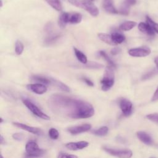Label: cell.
<instances>
[{
	"label": "cell",
	"instance_id": "1",
	"mask_svg": "<svg viewBox=\"0 0 158 158\" xmlns=\"http://www.w3.org/2000/svg\"><path fill=\"white\" fill-rule=\"evenodd\" d=\"M51 108L58 114L72 118H87L94 114L93 106L83 100L62 94L52 95L49 100Z\"/></svg>",
	"mask_w": 158,
	"mask_h": 158
},
{
	"label": "cell",
	"instance_id": "2",
	"mask_svg": "<svg viewBox=\"0 0 158 158\" xmlns=\"http://www.w3.org/2000/svg\"><path fill=\"white\" fill-rule=\"evenodd\" d=\"M68 1L76 7L85 9L93 17L98 16L99 13L98 7L89 0H68Z\"/></svg>",
	"mask_w": 158,
	"mask_h": 158
},
{
	"label": "cell",
	"instance_id": "3",
	"mask_svg": "<svg viewBox=\"0 0 158 158\" xmlns=\"http://www.w3.org/2000/svg\"><path fill=\"white\" fill-rule=\"evenodd\" d=\"M101 89L104 91L109 90L114 84V68L107 66L102 79L101 80Z\"/></svg>",
	"mask_w": 158,
	"mask_h": 158
},
{
	"label": "cell",
	"instance_id": "4",
	"mask_svg": "<svg viewBox=\"0 0 158 158\" xmlns=\"http://www.w3.org/2000/svg\"><path fill=\"white\" fill-rule=\"evenodd\" d=\"M25 156L30 158L39 157L45 153V150L39 148L38 144L34 141H28L25 145Z\"/></svg>",
	"mask_w": 158,
	"mask_h": 158
},
{
	"label": "cell",
	"instance_id": "5",
	"mask_svg": "<svg viewBox=\"0 0 158 158\" xmlns=\"http://www.w3.org/2000/svg\"><path fill=\"white\" fill-rule=\"evenodd\" d=\"M102 149L108 154L118 158H131L133 156L132 151L128 149H116L107 146H104Z\"/></svg>",
	"mask_w": 158,
	"mask_h": 158
},
{
	"label": "cell",
	"instance_id": "6",
	"mask_svg": "<svg viewBox=\"0 0 158 158\" xmlns=\"http://www.w3.org/2000/svg\"><path fill=\"white\" fill-rule=\"evenodd\" d=\"M22 102L24 104V105L36 116L38 117H40L43 120H50V117L44 114L42 110L38 107L36 106L33 102H32L30 100L28 99H23Z\"/></svg>",
	"mask_w": 158,
	"mask_h": 158
},
{
	"label": "cell",
	"instance_id": "7",
	"mask_svg": "<svg viewBox=\"0 0 158 158\" xmlns=\"http://www.w3.org/2000/svg\"><path fill=\"white\" fill-rule=\"evenodd\" d=\"M119 106L125 117H128L132 114L133 104L128 99L126 98H121L119 100Z\"/></svg>",
	"mask_w": 158,
	"mask_h": 158
},
{
	"label": "cell",
	"instance_id": "8",
	"mask_svg": "<svg viewBox=\"0 0 158 158\" xmlns=\"http://www.w3.org/2000/svg\"><path fill=\"white\" fill-rule=\"evenodd\" d=\"M151 52V49L148 47H139L130 49L128 51V54L131 56L136 57H143L149 55Z\"/></svg>",
	"mask_w": 158,
	"mask_h": 158
},
{
	"label": "cell",
	"instance_id": "9",
	"mask_svg": "<svg viewBox=\"0 0 158 158\" xmlns=\"http://www.w3.org/2000/svg\"><path fill=\"white\" fill-rule=\"evenodd\" d=\"M12 124L18 128H20V129H22L23 130H25L28 132H30L32 134L34 135H43V131L38 128H36V127H33L31 126H29L27 125H25L24 123H19V122H13Z\"/></svg>",
	"mask_w": 158,
	"mask_h": 158
},
{
	"label": "cell",
	"instance_id": "10",
	"mask_svg": "<svg viewBox=\"0 0 158 158\" xmlns=\"http://www.w3.org/2000/svg\"><path fill=\"white\" fill-rule=\"evenodd\" d=\"M27 88L37 94H43L47 91V87L46 85L38 83L28 84L27 85Z\"/></svg>",
	"mask_w": 158,
	"mask_h": 158
},
{
	"label": "cell",
	"instance_id": "11",
	"mask_svg": "<svg viewBox=\"0 0 158 158\" xmlns=\"http://www.w3.org/2000/svg\"><path fill=\"white\" fill-rule=\"evenodd\" d=\"M91 125L90 124L85 123V124H82L80 125L69 127L67 129V130L72 135H77L79 133L88 131L91 129Z\"/></svg>",
	"mask_w": 158,
	"mask_h": 158
},
{
	"label": "cell",
	"instance_id": "12",
	"mask_svg": "<svg viewBox=\"0 0 158 158\" xmlns=\"http://www.w3.org/2000/svg\"><path fill=\"white\" fill-rule=\"evenodd\" d=\"M89 145V143L86 141H80L77 142H70L65 144V147L71 151L81 150L86 148Z\"/></svg>",
	"mask_w": 158,
	"mask_h": 158
},
{
	"label": "cell",
	"instance_id": "13",
	"mask_svg": "<svg viewBox=\"0 0 158 158\" xmlns=\"http://www.w3.org/2000/svg\"><path fill=\"white\" fill-rule=\"evenodd\" d=\"M136 136L144 144L149 146L153 144V139L148 133L143 131H139L136 132Z\"/></svg>",
	"mask_w": 158,
	"mask_h": 158
},
{
	"label": "cell",
	"instance_id": "14",
	"mask_svg": "<svg viewBox=\"0 0 158 158\" xmlns=\"http://www.w3.org/2000/svg\"><path fill=\"white\" fill-rule=\"evenodd\" d=\"M102 6L104 10L110 14H118V11L114 5L113 0H102Z\"/></svg>",
	"mask_w": 158,
	"mask_h": 158
},
{
	"label": "cell",
	"instance_id": "15",
	"mask_svg": "<svg viewBox=\"0 0 158 158\" xmlns=\"http://www.w3.org/2000/svg\"><path fill=\"white\" fill-rule=\"evenodd\" d=\"M138 29L140 31L148 35L154 36L155 35V31L146 22H140L138 24Z\"/></svg>",
	"mask_w": 158,
	"mask_h": 158
},
{
	"label": "cell",
	"instance_id": "16",
	"mask_svg": "<svg viewBox=\"0 0 158 158\" xmlns=\"http://www.w3.org/2000/svg\"><path fill=\"white\" fill-rule=\"evenodd\" d=\"M69 15L70 13L64 12H62L58 19V25L61 28L65 27L67 24L69 23Z\"/></svg>",
	"mask_w": 158,
	"mask_h": 158
},
{
	"label": "cell",
	"instance_id": "17",
	"mask_svg": "<svg viewBox=\"0 0 158 158\" xmlns=\"http://www.w3.org/2000/svg\"><path fill=\"white\" fill-rule=\"evenodd\" d=\"M31 80L33 81H35L38 83L46 85H51L52 84V78H49L46 77L41 76V75H33L31 77Z\"/></svg>",
	"mask_w": 158,
	"mask_h": 158
},
{
	"label": "cell",
	"instance_id": "18",
	"mask_svg": "<svg viewBox=\"0 0 158 158\" xmlns=\"http://www.w3.org/2000/svg\"><path fill=\"white\" fill-rule=\"evenodd\" d=\"M113 41L114 42L115 44H118L123 43L125 40V36L120 32L118 31H114L111 34Z\"/></svg>",
	"mask_w": 158,
	"mask_h": 158
},
{
	"label": "cell",
	"instance_id": "19",
	"mask_svg": "<svg viewBox=\"0 0 158 158\" xmlns=\"http://www.w3.org/2000/svg\"><path fill=\"white\" fill-rule=\"evenodd\" d=\"M98 36L99 37V38L103 42L110 44V45H115L114 42L113 41L111 35H109L107 33H99L98 34Z\"/></svg>",
	"mask_w": 158,
	"mask_h": 158
},
{
	"label": "cell",
	"instance_id": "20",
	"mask_svg": "<svg viewBox=\"0 0 158 158\" xmlns=\"http://www.w3.org/2000/svg\"><path fill=\"white\" fill-rule=\"evenodd\" d=\"M82 20V15L80 13L74 12L70 13L69 15V23L72 24H77L81 22Z\"/></svg>",
	"mask_w": 158,
	"mask_h": 158
},
{
	"label": "cell",
	"instance_id": "21",
	"mask_svg": "<svg viewBox=\"0 0 158 158\" xmlns=\"http://www.w3.org/2000/svg\"><path fill=\"white\" fill-rule=\"evenodd\" d=\"M73 51L76 57L81 64H86L88 62L87 57L84 53H83L81 51L77 49L76 48H73Z\"/></svg>",
	"mask_w": 158,
	"mask_h": 158
},
{
	"label": "cell",
	"instance_id": "22",
	"mask_svg": "<svg viewBox=\"0 0 158 158\" xmlns=\"http://www.w3.org/2000/svg\"><path fill=\"white\" fill-rule=\"evenodd\" d=\"M136 25V22L134 21H125L120 25V29L122 31H129Z\"/></svg>",
	"mask_w": 158,
	"mask_h": 158
},
{
	"label": "cell",
	"instance_id": "23",
	"mask_svg": "<svg viewBox=\"0 0 158 158\" xmlns=\"http://www.w3.org/2000/svg\"><path fill=\"white\" fill-rule=\"evenodd\" d=\"M52 84H53L55 86L59 88L62 91H64L65 92L70 91V88L67 85H66L65 84H64V83H62L59 80H56L55 79L52 78Z\"/></svg>",
	"mask_w": 158,
	"mask_h": 158
},
{
	"label": "cell",
	"instance_id": "24",
	"mask_svg": "<svg viewBox=\"0 0 158 158\" xmlns=\"http://www.w3.org/2000/svg\"><path fill=\"white\" fill-rule=\"evenodd\" d=\"M46 2L51 6L53 9L57 11H60L62 9V6L60 0H45Z\"/></svg>",
	"mask_w": 158,
	"mask_h": 158
},
{
	"label": "cell",
	"instance_id": "25",
	"mask_svg": "<svg viewBox=\"0 0 158 158\" xmlns=\"http://www.w3.org/2000/svg\"><path fill=\"white\" fill-rule=\"evenodd\" d=\"M99 55L103 57V59H104L106 60V61L107 62V63L108 64V66L109 67H111L112 68H115L116 67V65L115 64L114 62V61H112L111 60V59L107 56V54L103 51H100L99 52Z\"/></svg>",
	"mask_w": 158,
	"mask_h": 158
},
{
	"label": "cell",
	"instance_id": "26",
	"mask_svg": "<svg viewBox=\"0 0 158 158\" xmlns=\"http://www.w3.org/2000/svg\"><path fill=\"white\" fill-rule=\"evenodd\" d=\"M108 131H109L108 127L106 126H103V127H100L99 128L94 130V131H93V133L95 135L102 136H105L106 135H107L108 133Z\"/></svg>",
	"mask_w": 158,
	"mask_h": 158
},
{
	"label": "cell",
	"instance_id": "27",
	"mask_svg": "<svg viewBox=\"0 0 158 158\" xmlns=\"http://www.w3.org/2000/svg\"><path fill=\"white\" fill-rule=\"evenodd\" d=\"M24 49L23 44L19 40L15 42V52L17 55H20L22 54Z\"/></svg>",
	"mask_w": 158,
	"mask_h": 158
},
{
	"label": "cell",
	"instance_id": "28",
	"mask_svg": "<svg viewBox=\"0 0 158 158\" xmlns=\"http://www.w3.org/2000/svg\"><path fill=\"white\" fill-rule=\"evenodd\" d=\"M146 22L148 23L151 27V28L153 29V30L155 31V33L158 34V23H157L154 22L151 19V17H149L148 15L146 16Z\"/></svg>",
	"mask_w": 158,
	"mask_h": 158
},
{
	"label": "cell",
	"instance_id": "29",
	"mask_svg": "<svg viewBox=\"0 0 158 158\" xmlns=\"http://www.w3.org/2000/svg\"><path fill=\"white\" fill-rule=\"evenodd\" d=\"M130 6L126 4L124 1L122 2V5L120 6L118 13H120L123 15H128L130 12Z\"/></svg>",
	"mask_w": 158,
	"mask_h": 158
},
{
	"label": "cell",
	"instance_id": "30",
	"mask_svg": "<svg viewBox=\"0 0 158 158\" xmlns=\"http://www.w3.org/2000/svg\"><path fill=\"white\" fill-rule=\"evenodd\" d=\"M48 135L51 139H57L59 138V131L56 128H51L49 129L48 131Z\"/></svg>",
	"mask_w": 158,
	"mask_h": 158
},
{
	"label": "cell",
	"instance_id": "31",
	"mask_svg": "<svg viewBox=\"0 0 158 158\" xmlns=\"http://www.w3.org/2000/svg\"><path fill=\"white\" fill-rule=\"evenodd\" d=\"M147 119L158 125V113H152L146 115Z\"/></svg>",
	"mask_w": 158,
	"mask_h": 158
},
{
	"label": "cell",
	"instance_id": "32",
	"mask_svg": "<svg viewBox=\"0 0 158 158\" xmlns=\"http://www.w3.org/2000/svg\"><path fill=\"white\" fill-rule=\"evenodd\" d=\"M57 158H78V157L73 154H69L67 153H63L60 152Z\"/></svg>",
	"mask_w": 158,
	"mask_h": 158
},
{
	"label": "cell",
	"instance_id": "33",
	"mask_svg": "<svg viewBox=\"0 0 158 158\" xmlns=\"http://www.w3.org/2000/svg\"><path fill=\"white\" fill-rule=\"evenodd\" d=\"M82 80H83V81L87 85H88L89 86H94V83H93V81H92L91 80H90L89 78H86V77H84V78H82Z\"/></svg>",
	"mask_w": 158,
	"mask_h": 158
},
{
	"label": "cell",
	"instance_id": "34",
	"mask_svg": "<svg viewBox=\"0 0 158 158\" xmlns=\"http://www.w3.org/2000/svg\"><path fill=\"white\" fill-rule=\"evenodd\" d=\"M120 51H121V49H120L119 48H118V47H114V48H113L111 49L110 52H111V54H112V55H117V54H118L120 52Z\"/></svg>",
	"mask_w": 158,
	"mask_h": 158
},
{
	"label": "cell",
	"instance_id": "35",
	"mask_svg": "<svg viewBox=\"0 0 158 158\" xmlns=\"http://www.w3.org/2000/svg\"><path fill=\"white\" fill-rule=\"evenodd\" d=\"M158 101V86L157 87L152 98H151V101L154 102V101Z\"/></svg>",
	"mask_w": 158,
	"mask_h": 158
},
{
	"label": "cell",
	"instance_id": "36",
	"mask_svg": "<svg viewBox=\"0 0 158 158\" xmlns=\"http://www.w3.org/2000/svg\"><path fill=\"white\" fill-rule=\"evenodd\" d=\"M12 137L14 139L20 141L22 139L23 135L22 133H14L12 135Z\"/></svg>",
	"mask_w": 158,
	"mask_h": 158
},
{
	"label": "cell",
	"instance_id": "37",
	"mask_svg": "<svg viewBox=\"0 0 158 158\" xmlns=\"http://www.w3.org/2000/svg\"><path fill=\"white\" fill-rule=\"evenodd\" d=\"M124 2H125L126 4H127L128 6H131L135 4L136 3V0H125Z\"/></svg>",
	"mask_w": 158,
	"mask_h": 158
},
{
	"label": "cell",
	"instance_id": "38",
	"mask_svg": "<svg viewBox=\"0 0 158 158\" xmlns=\"http://www.w3.org/2000/svg\"><path fill=\"white\" fill-rule=\"evenodd\" d=\"M154 63H155V64H156V65L157 69H158V57H157L155 58V59H154Z\"/></svg>",
	"mask_w": 158,
	"mask_h": 158
},
{
	"label": "cell",
	"instance_id": "39",
	"mask_svg": "<svg viewBox=\"0 0 158 158\" xmlns=\"http://www.w3.org/2000/svg\"><path fill=\"white\" fill-rule=\"evenodd\" d=\"M3 140H4L3 136L1 135V144L2 143V142H3Z\"/></svg>",
	"mask_w": 158,
	"mask_h": 158
},
{
	"label": "cell",
	"instance_id": "40",
	"mask_svg": "<svg viewBox=\"0 0 158 158\" xmlns=\"http://www.w3.org/2000/svg\"><path fill=\"white\" fill-rule=\"evenodd\" d=\"M1 119V123H2V122H3V120H2V118H0Z\"/></svg>",
	"mask_w": 158,
	"mask_h": 158
},
{
	"label": "cell",
	"instance_id": "41",
	"mask_svg": "<svg viewBox=\"0 0 158 158\" xmlns=\"http://www.w3.org/2000/svg\"><path fill=\"white\" fill-rule=\"evenodd\" d=\"M1 158H4V157H3V156H2V154H1Z\"/></svg>",
	"mask_w": 158,
	"mask_h": 158
},
{
	"label": "cell",
	"instance_id": "42",
	"mask_svg": "<svg viewBox=\"0 0 158 158\" xmlns=\"http://www.w3.org/2000/svg\"><path fill=\"white\" fill-rule=\"evenodd\" d=\"M149 158H156V157H149Z\"/></svg>",
	"mask_w": 158,
	"mask_h": 158
},
{
	"label": "cell",
	"instance_id": "43",
	"mask_svg": "<svg viewBox=\"0 0 158 158\" xmlns=\"http://www.w3.org/2000/svg\"><path fill=\"white\" fill-rule=\"evenodd\" d=\"M89 1H93V0H89Z\"/></svg>",
	"mask_w": 158,
	"mask_h": 158
}]
</instances>
